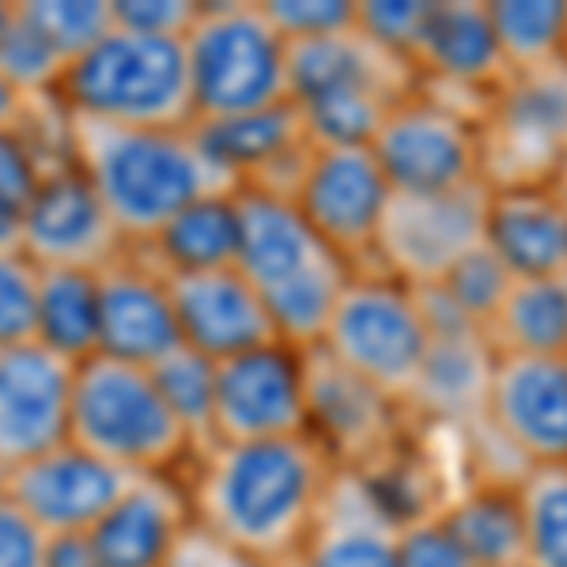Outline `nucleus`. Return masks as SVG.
Here are the masks:
<instances>
[{
	"label": "nucleus",
	"mask_w": 567,
	"mask_h": 567,
	"mask_svg": "<svg viewBox=\"0 0 567 567\" xmlns=\"http://www.w3.org/2000/svg\"><path fill=\"white\" fill-rule=\"evenodd\" d=\"M307 435V352L288 341L216 363L213 443Z\"/></svg>",
	"instance_id": "ddd939ff"
},
{
	"label": "nucleus",
	"mask_w": 567,
	"mask_h": 567,
	"mask_svg": "<svg viewBox=\"0 0 567 567\" xmlns=\"http://www.w3.org/2000/svg\"><path fill=\"white\" fill-rule=\"evenodd\" d=\"M511 76L567 65V0H488Z\"/></svg>",
	"instance_id": "c756f323"
},
{
	"label": "nucleus",
	"mask_w": 567,
	"mask_h": 567,
	"mask_svg": "<svg viewBox=\"0 0 567 567\" xmlns=\"http://www.w3.org/2000/svg\"><path fill=\"white\" fill-rule=\"evenodd\" d=\"M197 144L235 189H269L291 197L315 152L296 103L194 122Z\"/></svg>",
	"instance_id": "6ab92c4d"
},
{
	"label": "nucleus",
	"mask_w": 567,
	"mask_h": 567,
	"mask_svg": "<svg viewBox=\"0 0 567 567\" xmlns=\"http://www.w3.org/2000/svg\"><path fill=\"white\" fill-rule=\"evenodd\" d=\"M197 122L291 103V42L265 12V0L200 4L186 34Z\"/></svg>",
	"instance_id": "0eeeda50"
},
{
	"label": "nucleus",
	"mask_w": 567,
	"mask_h": 567,
	"mask_svg": "<svg viewBox=\"0 0 567 567\" xmlns=\"http://www.w3.org/2000/svg\"><path fill=\"white\" fill-rule=\"evenodd\" d=\"M31 114V99H23L8 80H0V136L4 133H20Z\"/></svg>",
	"instance_id": "a18cd8bd"
},
{
	"label": "nucleus",
	"mask_w": 567,
	"mask_h": 567,
	"mask_svg": "<svg viewBox=\"0 0 567 567\" xmlns=\"http://www.w3.org/2000/svg\"><path fill=\"white\" fill-rule=\"evenodd\" d=\"M189 526L194 511L186 481L136 477L87 537L103 567H167Z\"/></svg>",
	"instance_id": "393cba45"
},
{
	"label": "nucleus",
	"mask_w": 567,
	"mask_h": 567,
	"mask_svg": "<svg viewBox=\"0 0 567 567\" xmlns=\"http://www.w3.org/2000/svg\"><path fill=\"white\" fill-rule=\"evenodd\" d=\"M34 341L76 368L99 355V272L42 269Z\"/></svg>",
	"instance_id": "c85d7f7f"
},
{
	"label": "nucleus",
	"mask_w": 567,
	"mask_h": 567,
	"mask_svg": "<svg viewBox=\"0 0 567 567\" xmlns=\"http://www.w3.org/2000/svg\"><path fill=\"white\" fill-rule=\"evenodd\" d=\"M488 337L499 355L567 360V272L515 280Z\"/></svg>",
	"instance_id": "cd10ccee"
},
{
	"label": "nucleus",
	"mask_w": 567,
	"mask_h": 567,
	"mask_svg": "<svg viewBox=\"0 0 567 567\" xmlns=\"http://www.w3.org/2000/svg\"><path fill=\"white\" fill-rule=\"evenodd\" d=\"M69 443L133 477H182L200 451L152 371L110 355H91L76 368Z\"/></svg>",
	"instance_id": "39448f33"
},
{
	"label": "nucleus",
	"mask_w": 567,
	"mask_h": 567,
	"mask_svg": "<svg viewBox=\"0 0 567 567\" xmlns=\"http://www.w3.org/2000/svg\"><path fill=\"white\" fill-rule=\"evenodd\" d=\"M69 65L72 61L31 23L20 0H12V20L0 34V80H8L31 103L34 99H58Z\"/></svg>",
	"instance_id": "2f4dec72"
},
{
	"label": "nucleus",
	"mask_w": 567,
	"mask_h": 567,
	"mask_svg": "<svg viewBox=\"0 0 567 567\" xmlns=\"http://www.w3.org/2000/svg\"><path fill=\"white\" fill-rule=\"evenodd\" d=\"M291 200L352 269H371L393 205V186L374 148H315Z\"/></svg>",
	"instance_id": "f8f14e48"
},
{
	"label": "nucleus",
	"mask_w": 567,
	"mask_h": 567,
	"mask_svg": "<svg viewBox=\"0 0 567 567\" xmlns=\"http://www.w3.org/2000/svg\"><path fill=\"white\" fill-rule=\"evenodd\" d=\"M413 69L420 84L443 95H481L492 106L511 80L507 58L499 50L488 4L481 0H432L424 34L416 42Z\"/></svg>",
	"instance_id": "412c9836"
},
{
	"label": "nucleus",
	"mask_w": 567,
	"mask_h": 567,
	"mask_svg": "<svg viewBox=\"0 0 567 567\" xmlns=\"http://www.w3.org/2000/svg\"><path fill=\"white\" fill-rule=\"evenodd\" d=\"M484 213L488 182L458 194H393L371 269H382L416 291L439 288L484 246Z\"/></svg>",
	"instance_id": "9b49d317"
},
{
	"label": "nucleus",
	"mask_w": 567,
	"mask_h": 567,
	"mask_svg": "<svg viewBox=\"0 0 567 567\" xmlns=\"http://www.w3.org/2000/svg\"><path fill=\"white\" fill-rule=\"evenodd\" d=\"M171 296H175L182 344L208 355L213 363L280 341L269 307L239 269L171 277Z\"/></svg>",
	"instance_id": "5701e85b"
},
{
	"label": "nucleus",
	"mask_w": 567,
	"mask_h": 567,
	"mask_svg": "<svg viewBox=\"0 0 567 567\" xmlns=\"http://www.w3.org/2000/svg\"><path fill=\"white\" fill-rule=\"evenodd\" d=\"M58 103L87 122L189 130L197 122V106L186 39H152L114 23L69 65Z\"/></svg>",
	"instance_id": "423d86ee"
},
{
	"label": "nucleus",
	"mask_w": 567,
	"mask_h": 567,
	"mask_svg": "<svg viewBox=\"0 0 567 567\" xmlns=\"http://www.w3.org/2000/svg\"><path fill=\"white\" fill-rule=\"evenodd\" d=\"M167 567H258L254 560H246L239 548H231L227 542H219L216 534H208L205 526H189L186 537L178 542L175 556Z\"/></svg>",
	"instance_id": "37998d69"
},
{
	"label": "nucleus",
	"mask_w": 567,
	"mask_h": 567,
	"mask_svg": "<svg viewBox=\"0 0 567 567\" xmlns=\"http://www.w3.org/2000/svg\"><path fill=\"white\" fill-rule=\"evenodd\" d=\"M8 20H12V0H0V34H4Z\"/></svg>",
	"instance_id": "49530a36"
},
{
	"label": "nucleus",
	"mask_w": 567,
	"mask_h": 567,
	"mask_svg": "<svg viewBox=\"0 0 567 567\" xmlns=\"http://www.w3.org/2000/svg\"><path fill=\"white\" fill-rule=\"evenodd\" d=\"M337 462L310 435L213 443L186 481L194 523L258 567H288L303 548L337 481Z\"/></svg>",
	"instance_id": "f257e3e1"
},
{
	"label": "nucleus",
	"mask_w": 567,
	"mask_h": 567,
	"mask_svg": "<svg viewBox=\"0 0 567 567\" xmlns=\"http://www.w3.org/2000/svg\"><path fill=\"white\" fill-rule=\"evenodd\" d=\"M401 518L371 477L341 470L315 529L288 567H398Z\"/></svg>",
	"instance_id": "b1692460"
},
{
	"label": "nucleus",
	"mask_w": 567,
	"mask_h": 567,
	"mask_svg": "<svg viewBox=\"0 0 567 567\" xmlns=\"http://www.w3.org/2000/svg\"><path fill=\"white\" fill-rule=\"evenodd\" d=\"M239 219L235 269L258 288L280 341L303 352L318 349L355 269L315 231L291 197L239 189Z\"/></svg>",
	"instance_id": "7ed1b4c3"
},
{
	"label": "nucleus",
	"mask_w": 567,
	"mask_h": 567,
	"mask_svg": "<svg viewBox=\"0 0 567 567\" xmlns=\"http://www.w3.org/2000/svg\"><path fill=\"white\" fill-rule=\"evenodd\" d=\"M511 288H515V272H511L488 246H481V250L470 254L439 288H427V291H432L451 315H458L462 322L488 333L503 303H507Z\"/></svg>",
	"instance_id": "72a5a7b5"
},
{
	"label": "nucleus",
	"mask_w": 567,
	"mask_h": 567,
	"mask_svg": "<svg viewBox=\"0 0 567 567\" xmlns=\"http://www.w3.org/2000/svg\"><path fill=\"white\" fill-rule=\"evenodd\" d=\"M526 515V567H567V465L518 477Z\"/></svg>",
	"instance_id": "7c9ffc66"
},
{
	"label": "nucleus",
	"mask_w": 567,
	"mask_h": 567,
	"mask_svg": "<svg viewBox=\"0 0 567 567\" xmlns=\"http://www.w3.org/2000/svg\"><path fill=\"white\" fill-rule=\"evenodd\" d=\"M427 344L432 318L424 296L382 269H355L318 349L409 409Z\"/></svg>",
	"instance_id": "6e6552de"
},
{
	"label": "nucleus",
	"mask_w": 567,
	"mask_h": 567,
	"mask_svg": "<svg viewBox=\"0 0 567 567\" xmlns=\"http://www.w3.org/2000/svg\"><path fill=\"white\" fill-rule=\"evenodd\" d=\"M23 254L39 269L103 272L133 246L117 231L95 186L72 163H61L42 178L39 197L23 219Z\"/></svg>",
	"instance_id": "f3484780"
},
{
	"label": "nucleus",
	"mask_w": 567,
	"mask_h": 567,
	"mask_svg": "<svg viewBox=\"0 0 567 567\" xmlns=\"http://www.w3.org/2000/svg\"><path fill=\"white\" fill-rule=\"evenodd\" d=\"M371 148L393 194H458L488 182L484 110L424 84L390 110Z\"/></svg>",
	"instance_id": "1a4fd4ad"
},
{
	"label": "nucleus",
	"mask_w": 567,
	"mask_h": 567,
	"mask_svg": "<svg viewBox=\"0 0 567 567\" xmlns=\"http://www.w3.org/2000/svg\"><path fill=\"white\" fill-rule=\"evenodd\" d=\"M427 12H432V0H368V4H360V20L355 23L382 50L413 61Z\"/></svg>",
	"instance_id": "58836bf2"
},
{
	"label": "nucleus",
	"mask_w": 567,
	"mask_h": 567,
	"mask_svg": "<svg viewBox=\"0 0 567 567\" xmlns=\"http://www.w3.org/2000/svg\"><path fill=\"white\" fill-rule=\"evenodd\" d=\"M398 567H473V560L443 526L439 511H432V515L409 518L401 526Z\"/></svg>",
	"instance_id": "ea45409f"
},
{
	"label": "nucleus",
	"mask_w": 567,
	"mask_h": 567,
	"mask_svg": "<svg viewBox=\"0 0 567 567\" xmlns=\"http://www.w3.org/2000/svg\"><path fill=\"white\" fill-rule=\"evenodd\" d=\"M20 8L69 61L87 53L114 27L110 0H20Z\"/></svg>",
	"instance_id": "c9c22d12"
},
{
	"label": "nucleus",
	"mask_w": 567,
	"mask_h": 567,
	"mask_svg": "<svg viewBox=\"0 0 567 567\" xmlns=\"http://www.w3.org/2000/svg\"><path fill=\"white\" fill-rule=\"evenodd\" d=\"M133 481V473L65 443L0 477V492L50 537H87Z\"/></svg>",
	"instance_id": "dca6fc26"
},
{
	"label": "nucleus",
	"mask_w": 567,
	"mask_h": 567,
	"mask_svg": "<svg viewBox=\"0 0 567 567\" xmlns=\"http://www.w3.org/2000/svg\"><path fill=\"white\" fill-rule=\"evenodd\" d=\"M420 87L413 61L382 50L360 31L291 42V103L315 148L374 144L393 106Z\"/></svg>",
	"instance_id": "20e7f679"
},
{
	"label": "nucleus",
	"mask_w": 567,
	"mask_h": 567,
	"mask_svg": "<svg viewBox=\"0 0 567 567\" xmlns=\"http://www.w3.org/2000/svg\"><path fill=\"white\" fill-rule=\"evenodd\" d=\"M182 349L171 277L141 250L122 254L99 272V355L155 368Z\"/></svg>",
	"instance_id": "aec40b11"
},
{
	"label": "nucleus",
	"mask_w": 567,
	"mask_h": 567,
	"mask_svg": "<svg viewBox=\"0 0 567 567\" xmlns=\"http://www.w3.org/2000/svg\"><path fill=\"white\" fill-rule=\"evenodd\" d=\"M50 171L53 167L27 130L0 136V246H20L23 219Z\"/></svg>",
	"instance_id": "f704fd0d"
},
{
	"label": "nucleus",
	"mask_w": 567,
	"mask_h": 567,
	"mask_svg": "<svg viewBox=\"0 0 567 567\" xmlns=\"http://www.w3.org/2000/svg\"><path fill=\"white\" fill-rule=\"evenodd\" d=\"M69 163L84 175L130 246L208 194L235 189L189 130H130L69 114Z\"/></svg>",
	"instance_id": "f03ea898"
},
{
	"label": "nucleus",
	"mask_w": 567,
	"mask_h": 567,
	"mask_svg": "<svg viewBox=\"0 0 567 567\" xmlns=\"http://www.w3.org/2000/svg\"><path fill=\"white\" fill-rule=\"evenodd\" d=\"M152 371L155 386L167 398V405L175 409V416L189 427V435L197 439V446H213V405H216V363L208 355L194 349H175L163 355Z\"/></svg>",
	"instance_id": "473e14b6"
},
{
	"label": "nucleus",
	"mask_w": 567,
	"mask_h": 567,
	"mask_svg": "<svg viewBox=\"0 0 567 567\" xmlns=\"http://www.w3.org/2000/svg\"><path fill=\"white\" fill-rule=\"evenodd\" d=\"M50 567H103L91 537H53Z\"/></svg>",
	"instance_id": "c03bdc74"
},
{
	"label": "nucleus",
	"mask_w": 567,
	"mask_h": 567,
	"mask_svg": "<svg viewBox=\"0 0 567 567\" xmlns=\"http://www.w3.org/2000/svg\"><path fill=\"white\" fill-rule=\"evenodd\" d=\"M484 246L515 280L567 272V182H488Z\"/></svg>",
	"instance_id": "4be33fe9"
},
{
	"label": "nucleus",
	"mask_w": 567,
	"mask_h": 567,
	"mask_svg": "<svg viewBox=\"0 0 567 567\" xmlns=\"http://www.w3.org/2000/svg\"><path fill=\"white\" fill-rule=\"evenodd\" d=\"M110 4L117 27L152 39H186L200 12L194 0H110Z\"/></svg>",
	"instance_id": "a19ab883"
},
{
	"label": "nucleus",
	"mask_w": 567,
	"mask_h": 567,
	"mask_svg": "<svg viewBox=\"0 0 567 567\" xmlns=\"http://www.w3.org/2000/svg\"><path fill=\"white\" fill-rule=\"evenodd\" d=\"M499 567H526V564H499Z\"/></svg>",
	"instance_id": "de8ad7c7"
},
{
	"label": "nucleus",
	"mask_w": 567,
	"mask_h": 567,
	"mask_svg": "<svg viewBox=\"0 0 567 567\" xmlns=\"http://www.w3.org/2000/svg\"><path fill=\"white\" fill-rule=\"evenodd\" d=\"M42 269L23 246H0V349L34 341Z\"/></svg>",
	"instance_id": "e433bc0d"
},
{
	"label": "nucleus",
	"mask_w": 567,
	"mask_h": 567,
	"mask_svg": "<svg viewBox=\"0 0 567 567\" xmlns=\"http://www.w3.org/2000/svg\"><path fill=\"white\" fill-rule=\"evenodd\" d=\"M53 537L0 492V567H50Z\"/></svg>",
	"instance_id": "79ce46f5"
},
{
	"label": "nucleus",
	"mask_w": 567,
	"mask_h": 567,
	"mask_svg": "<svg viewBox=\"0 0 567 567\" xmlns=\"http://www.w3.org/2000/svg\"><path fill=\"white\" fill-rule=\"evenodd\" d=\"M409 420L405 401L371 386L322 349H307V435L337 470L371 473L405 446Z\"/></svg>",
	"instance_id": "9d476101"
},
{
	"label": "nucleus",
	"mask_w": 567,
	"mask_h": 567,
	"mask_svg": "<svg viewBox=\"0 0 567 567\" xmlns=\"http://www.w3.org/2000/svg\"><path fill=\"white\" fill-rule=\"evenodd\" d=\"M76 363L39 341L0 349V477L69 443Z\"/></svg>",
	"instance_id": "4468645a"
},
{
	"label": "nucleus",
	"mask_w": 567,
	"mask_h": 567,
	"mask_svg": "<svg viewBox=\"0 0 567 567\" xmlns=\"http://www.w3.org/2000/svg\"><path fill=\"white\" fill-rule=\"evenodd\" d=\"M432 318V344H427L424 368L409 393V413L427 424L477 427L488 409L492 374H496L499 349L484 329L451 315L432 291H420Z\"/></svg>",
	"instance_id": "a211bd4d"
},
{
	"label": "nucleus",
	"mask_w": 567,
	"mask_h": 567,
	"mask_svg": "<svg viewBox=\"0 0 567 567\" xmlns=\"http://www.w3.org/2000/svg\"><path fill=\"white\" fill-rule=\"evenodd\" d=\"M265 12L288 42L329 39L360 20V4L352 0H265Z\"/></svg>",
	"instance_id": "4c0bfd02"
},
{
	"label": "nucleus",
	"mask_w": 567,
	"mask_h": 567,
	"mask_svg": "<svg viewBox=\"0 0 567 567\" xmlns=\"http://www.w3.org/2000/svg\"><path fill=\"white\" fill-rule=\"evenodd\" d=\"M239 189L208 194L186 205L175 219L159 227L144 246H133L167 277H189V272L235 269L239 261Z\"/></svg>",
	"instance_id": "a878e982"
},
{
	"label": "nucleus",
	"mask_w": 567,
	"mask_h": 567,
	"mask_svg": "<svg viewBox=\"0 0 567 567\" xmlns=\"http://www.w3.org/2000/svg\"><path fill=\"white\" fill-rule=\"evenodd\" d=\"M484 427L518 470L567 465V360L499 355Z\"/></svg>",
	"instance_id": "2eb2a0df"
},
{
	"label": "nucleus",
	"mask_w": 567,
	"mask_h": 567,
	"mask_svg": "<svg viewBox=\"0 0 567 567\" xmlns=\"http://www.w3.org/2000/svg\"><path fill=\"white\" fill-rule=\"evenodd\" d=\"M439 518L473 567L526 564V515L518 481L477 477L458 496H446Z\"/></svg>",
	"instance_id": "bb28decb"
}]
</instances>
